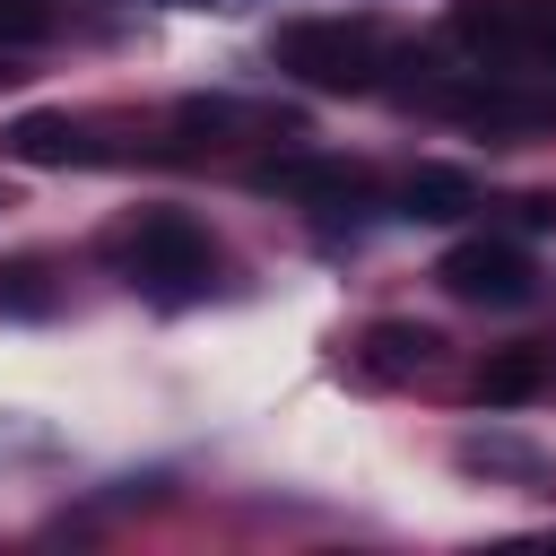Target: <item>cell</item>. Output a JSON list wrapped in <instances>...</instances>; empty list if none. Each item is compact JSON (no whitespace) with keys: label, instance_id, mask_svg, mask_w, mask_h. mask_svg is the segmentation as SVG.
<instances>
[{"label":"cell","instance_id":"1","mask_svg":"<svg viewBox=\"0 0 556 556\" xmlns=\"http://www.w3.org/2000/svg\"><path fill=\"white\" fill-rule=\"evenodd\" d=\"M269 61H278L287 78L321 87V96H365V87H382L391 43H382L374 17H287V26L269 35Z\"/></svg>","mask_w":556,"mask_h":556},{"label":"cell","instance_id":"2","mask_svg":"<svg viewBox=\"0 0 556 556\" xmlns=\"http://www.w3.org/2000/svg\"><path fill=\"white\" fill-rule=\"evenodd\" d=\"M452 43L521 78L556 61V0H452Z\"/></svg>","mask_w":556,"mask_h":556},{"label":"cell","instance_id":"3","mask_svg":"<svg viewBox=\"0 0 556 556\" xmlns=\"http://www.w3.org/2000/svg\"><path fill=\"white\" fill-rule=\"evenodd\" d=\"M113 261H122L130 287H148V295H191V287H208L217 243H208V226H191L182 208H156V217H139V226L122 235Z\"/></svg>","mask_w":556,"mask_h":556},{"label":"cell","instance_id":"4","mask_svg":"<svg viewBox=\"0 0 556 556\" xmlns=\"http://www.w3.org/2000/svg\"><path fill=\"white\" fill-rule=\"evenodd\" d=\"M434 278H443V295H460V304H495V313H513V304L539 295V261H530L521 235H460V243L434 261Z\"/></svg>","mask_w":556,"mask_h":556},{"label":"cell","instance_id":"5","mask_svg":"<svg viewBox=\"0 0 556 556\" xmlns=\"http://www.w3.org/2000/svg\"><path fill=\"white\" fill-rule=\"evenodd\" d=\"M252 191H269V200H295V208H356V200H374V165L295 148V156H269V165H252Z\"/></svg>","mask_w":556,"mask_h":556},{"label":"cell","instance_id":"6","mask_svg":"<svg viewBox=\"0 0 556 556\" xmlns=\"http://www.w3.org/2000/svg\"><path fill=\"white\" fill-rule=\"evenodd\" d=\"M0 156L9 165H96L104 148L70 113H17V122H0Z\"/></svg>","mask_w":556,"mask_h":556},{"label":"cell","instance_id":"7","mask_svg":"<svg viewBox=\"0 0 556 556\" xmlns=\"http://www.w3.org/2000/svg\"><path fill=\"white\" fill-rule=\"evenodd\" d=\"M469 208H478V174H460V165H417L400 182V217H417V226H452Z\"/></svg>","mask_w":556,"mask_h":556},{"label":"cell","instance_id":"8","mask_svg":"<svg viewBox=\"0 0 556 556\" xmlns=\"http://www.w3.org/2000/svg\"><path fill=\"white\" fill-rule=\"evenodd\" d=\"M174 130H182V139H235V130H295V113L235 104V96H182V104H174Z\"/></svg>","mask_w":556,"mask_h":556},{"label":"cell","instance_id":"9","mask_svg":"<svg viewBox=\"0 0 556 556\" xmlns=\"http://www.w3.org/2000/svg\"><path fill=\"white\" fill-rule=\"evenodd\" d=\"M434 356H443V339H434L426 321H365V365H374V374L400 382V374H426Z\"/></svg>","mask_w":556,"mask_h":556},{"label":"cell","instance_id":"10","mask_svg":"<svg viewBox=\"0 0 556 556\" xmlns=\"http://www.w3.org/2000/svg\"><path fill=\"white\" fill-rule=\"evenodd\" d=\"M478 408H521V400H539L547 391V356L539 348H504V356H486L478 365Z\"/></svg>","mask_w":556,"mask_h":556},{"label":"cell","instance_id":"11","mask_svg":"<svg viewBox=\"0 0 556 556\" xmlns=\"http://www.w3.org/2000/svg\"><path fill=\"white\" fill-rule=\"evenodd\" d=\"M460 469H495V478H539V452L513 443V434H469L460 443Z\"/></svg>","mask_w":556,"mask_h":556},{"label":"cell","instance_id":"12","mask_svg":"<svg viewBox=\"0 0 556 556\" xmlns=\"http://www.w3.org/2000/svg\"><path fill=\"white\" fill-rule=\"evenodd\" d=\"M52 9L43 0H0V52H35V43H52Z\"/></svg>","mask_w":556,"mask_h":556},{"label":"cell","instance_id":"13","mask_svg":"<svg viewBox=\"0 0 556 556\" xmlns=\"http://www.w3.org/2000/svg\"><path fill=\"white\" fill-rule=\"evenodd\" d=\"M0 313H52V287H43L35 269H9V278H0Z\"/></svg>","mask_w":556,"mask_h":556},{"label":"cell","instance_id":"14","mask_svg":"<svg viewBox=\"0 0 556 556\" xmlns=\"http://www.w3.org/2000/svg\"><path fill=\"white\" fill-rule=\"evenodd\" d=\"M513 217L539 235V226H556V200H539V191H530V200H513Z\"/></svg>","mask_w":556,"mask_h":556},{"label":"cell","instance_id":"15","mask_svg":"<svg viewBox=\"0 0 556 556\" xmlns=\"http://www.w3.org/2000/svg\"><path fill=\"white\" fill-rule=\"evenodd\" d=\"M17 78H26V70H9V52H0V87H17Z\"/></svg>","mask_w":556,"mask_h":556}]
</instances>
